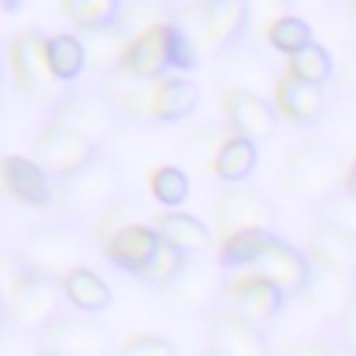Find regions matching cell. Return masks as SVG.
I'll return each mask as SVG.
<instances>
[{"mask_svg":"<svg viewBox=\"0 0 356 356\" xmlns=\"http://www.w3.org/2000/svg\"><path fill=\"white\" fill-rule=\"evenodd\" d=\"M147 220V209L145 203L136 197V195H128V192H120L95 220H92V236L97 245L111 236L114 231L125 228V225H136V222H145Z\"/></svg>","mask_w":356,"mask_h":356,"instance_id":"33","label":"cell"},{"mask_svg":"<svg viewBox=\"0 0 356 356\" xmlns=\"http://www.w3.org/2000/svg\"><path fill=\"white\" fill-rule=\"evenodd\" d=\"M286 300L289 298L278 286H273L261 275L245 273L239 278H228L225 281L217 309H225V312H231V314L264 328L267 323L281 317Z\"/></svg>","mask_w":356,"mask_h":356,"instance_id":"13","label":"cell"},{"mask_svg":"<svg viewBox=\"0 0 356 356\" xmlns=\"http://www.w3.org/2000/svg\"><path fill=\"white\" fill-rule=\"evenodd\" d=\"M323 337H325V356H350V353H348V350L334 339V334H331L328 328H325V334H323Z\"/></svg>","mask_w":356,"mask_h":356,"instance_id":"47","label":"cell"},{"mask_svg":"<svg viewBox=\"0 0 356 356\" xmlns=\"http://www.w3.org/2000/svg\"><path fill=\"white\" fill-rule=\"evenodd\" d=\"M47 120H56L100 145L120 125L97 83H67L47 106Z\"/></svg>","mask_w":356,"mask_h":356,"instance_id":"7","label":"cell"},{"mask_svg":"<svg viewBox=\"0 0 356 356\" xmlns=\"http://www.w3.org/2000/svg\"><path fill=\"white\" fill-rule=\"evenodd\" d=\"M122 0H61L67 19L78 31H95L117 22Z\"/></svg>","mask_w":356,"mask_h":356,"instance_id":"36","label":"cell"},{"mask_svg":"<svg viewBox=\"0 0 356 356\" xmlns=\"http://www.w3.org/2000/svg\"><path fill=\"white\" fill-rule=\"evenodd\" d=\"M44 42H47V33L39 28L19 31L8 42V64H11V75H14L19 95L47 111V106L58 97L64 86L47 70Z\"/></svg>","mask_w":356,"mask_h":356,"instance_id":"9","label":"cell"},{"mask_svg":"<svg viewBox=\"0 0 356 356\" xmlns=\"http://www.w3.org/2000/svg\"><path fill=\"white\" fill-rule=\"evenodd\" d=\"M25 6H28V0H0V11H3V14H8V17L19 14Z\"/></svg>","mask_w":356,"mask_h":356,"instance_id":"49","label":"cell"},{"mask_svg":"<svg viewBox=\"0 0 356 356\" xmlns=\"http://www.w3.org/2000/svg\"><path fill=\"white\" fill-rule=\"evenodd\" d=\"M172 17H175V6L167 0H122L114 25L131 42L134 36H139L156 25L172 22Z\"/></svg>","mask_w":356,"mask_h":356,"instance_id":"32","label":"cell"},{"mask_svg":"<svg viewBox=\"0 0 356 356\" xmlns=\"http://www.w3.org/2000/svg\"><path fill=\"white\" fill-rule=\"evenodd\" d=\"M353 286H356V281H350V278L339 275L337 270L309 259V278H306V286H303L300 295H306V300L323 314V320L328 325L348 306V300L353 295Z\"/></svg>","mask_w":356,"mask_h":356,"instance_id":"22","label":"cell"},{"mask_svg":"<svg viewBox=\"0 0 356 356\" xmlns=\"http://www.w3.org/2000/svg\"><path fill=\"white\" fill-rule=\"evenodd\" d=\"M342 189L356 195V159L348 161V170H345V178H342Z\"/></svg>","mask_w":356,"mask_h":356,"instance_id":"48","label":"cell"},{"mask_svg":"<svg viewBox=\"0 0 356 356\" xmlns=\"http://www.w3.org/2000/svg\"><path fill=\"white\" fill-rule=\"evenodd\" d=\"M6 195H3V156H0V200H3Z\"/></svg>","mask_w":356,"mask_h":356,"instance_id":"52","label":"cell"},{"mask_svg":"<svg viewBox=\"0 0 356 356\" xmlns=\"http://www.w3.org/2000/svg\"><path fill=\"white\" fill-rule=\"evenodd\" d=\"M167 61H170V70H175V75H189L200 67V53L184 36V31L175 28L172 22L167 25Z\"/></svg>","mask_w":356,"mask_h":356,"instance_id":"40","label":"cell"},{"mask_svg":"<svg viewBox=\"0 0 356 356\" xmlns=\"http://www.w3.org/2000/svg\"><path fill=\"white\" fill-rule=\"evenodd\" d=\"M8 325L19 334L36 337L64 306L61 284L58 278L33 275V273H17L8 292Z\"/></svg>","mask_w":356,"mask_h":356,"instance_id":"8","label":"cell"},{"mask_svg":"<svg viewBox=\"0 0 356 356\" xmlns=\"http://www.w3.org/2000/svg\"><path fill=\"white\" fill-rule=\"evenodd\" d=\"M284 72H286V75H292V78H300V81H309V83L325 86V83H331V81H334L337 64H334L331 53H328L320 42H309V44H306V47H300L298 53L286 56Z\"/></svg>","mask_w":356,"mask_h":356,"instance_id":"34","label":"cell"},{"mask_svg":"<svg viewBox=\"0 0 356 356\" xmlns=\"http://www.w3.org/2000/svg\"><path fill=\"white\" fill-rule=\"evenodd\" d=\"M122 192V170L114 156L100 150L75 172L53 181V209L61 220L83 225L95 220Z\"/></svg>","mask_w":356,"mask_h":356,"instance_id":"2","label":"cell"},{"mask_svg":"<svg viewBox=\"0 0 356 356\" xmlns=\"http://www.w3.org/2000/svg\"><path fill=\"white\" fill-rule=\"evenodd\" d=\"M259 164V145L245 136H228L211 161V172L225 184H245Z\"/></svg>","mask_w":356,"mask_h":356,"instance_id":"28","label":"cell"},{"mask_svg":"<svg viewBox=\"0 0 356 356\" xmlns=\"http://www.w3.org/2000/svg\"><path fill=\"white\" fill-rule=\"evenodd\" d=\"M334 0H284L286 11H298V14H323L331 8Z\"/></svg>","mask_w":356,"mask_h":356,"instance_id":"46","label":"cell"},{"mask_svg":"<svg viewBox=\"0 0 356 356\" xmlns=\"http://www.w3.org/2000/svg\"><path fill=\"white\" fill-rule=\"evenodd\" d=\"M248 273L261 275L264 281L278 286L286 298H298L309 278V256H306V250L295 248L292 242H286L275 234L267 242V248L256 256V261L250 264Z\"/></svg>","mask_w":356,"mask_h":356,"instance_id":"15","label":"cell"},{"mask_svg":"<svg viewBox=\"0 0 356 356\" xmlns=\"http://www.w3.org/2000/svg\"><path fill=\"white\" fill-rule=\"evenodd\" d=\"M214 222L220 236L242 231V228H270L275 231L278 222V209L273 203V197L253 186V184H231L225 189H220L217 200H214Z\"/></svg>","mask_w":356,"mask_h":356,"instance_id":"12","label":"cell"},{"mask_svg":"<svg viewBox=\"0 0 356 356\" xmlns=\"http://www.w3.org/2000/svg\"><path fill=\"white\" fill-rule=\"evenodd\" d=\"M120 356H178V348L161 334H136L125 339Z\"/></svg>","mask_w":356,"mask_h":356,"instance_id":"41","label":"cell"},{"mask_svg":"<svg viewBox=\"0 0 356 356\" xmlns=\"http://www.w3.org/2000/svg\"><path fill=\"white\" fill-rule=\"evenodd\" d=\"M86 253L89 231L61 217L28 225L8 250L17 273H33L47 278H61L72 267H81Z\"/></svg>","mask_w":356,"mask_h":356,"instance_id":"1","label":"cell"},{"mask_svg":"<svg viewBox=\"0 0 356 356\" xmlns=\"http://www.w3.org/2000/svg\"><path fill=\"white\" fill-rule=\"evenodd\" d=\"M222 114L234 136H245L256 145L270 142L278 131V111L264 95L228 89L222 92Z\"/></svg>","mask_w":356,"mask_h":356,"instance_id":"16","label":"cell"},{"mask_svg":"<svg viewBox=\"0 0 356 356\" xmlns=\"http://www.w3.org/2000/svg\"><path fill=\"white\" fill-rule=\"evenodd\" d=\"M0 89H3V53H0Z\"/></svg>","mask_w":356,"mask_h":356,"instance_id":"55","label":"cell"},{"mask_svg":"<svg viewBox=\"0 0 356 356\" xmlns=\"http://www.w3.org/2000/svg\"><path fill=\"white\" fill-rule=\"evenodd\" d=\"M78 39L83 44L86 70H92L97 78L122 61V53L128 44V39L122 36V31L117 25H106V28H95V31H78Z\"/></svg>","mask_w":356,"mask_h":356,"instance_id":"29","label":"cell"},{"mask_svg":"<svg viewBox=\"0 0 356 356\" xmlns=\"http://www.w3.org/2000/svg\"><path fill=\"white\" fill-rule=\"evenodd\" d=\"M159 245V234L153 231L150 222H136V225H125L120 231H114L111 236H106L100 242V250H103V259L120 270V273H128V275H139V270L147 264V259L153 256Z\"/></svg>","mask_w":356,"mask_h":356,"instance_id":"20","label":"cell"},{"mask_svg":"<svg viewBox=\"0 0 356 356\" xmlns=\"http://www.w3.org/2000/svg\"><path fill=\"white\" fill-rule=\"evenodd\" d=\"M36 348L56 356H108L111 328L97 320V314H83L75 309H61L36 337Z\"/></svg>","mask_w":356,"mask_h":356,"instance_id":"6","label":"cell"},{"mask_svg":"<svg viewBox=\"0 0 356 356\" xmlns=\"http://www.w3.org/2000/svg\"><path fill=\"white\" fill-rule=\"evenodd\" d=\"M211 356H270V337L225 309L209 312V348Z\"/></svg>","mask_w":356,"mask_h":356,"instance_id":"17","label":"cell"},{"mask_svg":"<svg viewBox=\"0 0 356 356\" xmlns=\"http://www.w3.org/2000/svg\"><path fill=\"white\" fill-rule=\"evenodd\" d=\"M6 328H8V300H6V292L0 289V337Z\"/></svg>","mask_w":356,"mask_h":356,"instance_id":"50","label":"cell"},{"mask_svg":"<svg viewBox=\"0 0 356 356\" xmlns=\"http://www.w3.org/2000/svg\"><path fill=\"white\" fill-rule=\"evenodd\" d=\"M334 81H337L339 92H342L348 100L356 103V42L345 50V56H342V61H339V67H337V72H334Z\"/></svg>","mask_w":356,"mask_h":356,"instance_id":"44","label":"cell"},{"mask_svg":"<svg viewBox=\"0 0 356 356\" xmlns=\"http://www.w3.org/2000/svg\"><path fill=\"white\" fill-rule=\"evenodd\" d=\"M273 106L289 122L300 128H314L325 114V89L281 72L273 86Z\"/></svg>","mask_w":356,"mask_h":356,"instance_id":"19","label":"cell"},{"mask_svg":"<svg viewBox=\"0 0 356 356\" xmlns=\"http://www.w3.org/2000/svg\"><path fill=\"white\" fill-rule=\"evenodd\" d=\"M58 284H61L64 303L75 312H83V314H103L114 300L108 284L86 264L72 267L70 273H64L58 278Z\"/></svg>","mask_w":356,"mask_h":356,"instance_id":"26","label":"cell"},{"mask_svg":"<svg viewBox=\"0 0 356 356\" xmlns=\"http://www.w3.org/2000/svg\"><path fill=\"white\" fill-rule=\"evenodd\" d=\"M100 150H106L100 142L56 122V120H47L36 136L31 139V159L53 178H64L70 172H75L78 167H83L86 161H92Z\"/></svg>","mask_w":356,"mask_h":356,"instance_id":"10","label":"cell"},{"mask_svg":"<svg viewBox=\"0 0 356 356\" xmlns=\"http://www.w3.org/2000/svg\"><path fill=\"white\" fill-rule=\"evenodd\" d=\"M172 25L184 31L200 56H217L250 33L245 0H195L175 6Z\"/></svg>","mask_w":356,"mask_h":356,"instance_id":"4","label":"cell"},{"mask_svg":"<svg viewBox=\"0 0 356 356\" xmlns=\"http://www.w3.org/2000/svg\"><path fill=\"white\" fill-rule=\"evenodd\" d=\"M3 195L28 209H53V178L22 153L3 156Z\"/></svg>","mask_w":356,"mask_h":356,"instance_id":"18","label":"cell"},{"mask_svg":"<svg viewBox=\"0 0 356 356\" xmlns=\"http://www.w3.org/2000/svg\"><path fill=\"white\" fill-rule=\"evenodd\" d=\"M325 328L334 334V339H337L350 356H356V286H353V295H350L348 306L342 309V314H339L334 323H328Z\"/></svg>","mask_w":356,"mask_h":356,"instance_id":"42","label":"cell"},{"mask_svg":"<svg viewBox=\"0 0 356 356\" xmlns=\"http://www.w3.org/2000/svg\"><path fill=\"white\" fill-rule=\"evenodd\" d=\"M348 22H350V31L356 33V0H348Z\"/></svg>","mask_w":356,"mask_h":356,"instance_id":"51","label":"cell"},{"mask_svg":"<svg viewBox=\"0 0 356 356\" xmlns=\"http://www.w3.org/2000/svg\"><path fill=\"white\" fill-rule=\"evenodd\" d=\"M192 356H211V353H209V350H203V353H192Z\"/></svg>","mask_w":356,"mask_h":356,"instance_id":"56","label":"cell"},{"mask_svg":"<svg viewBox=\"0 0 356 356\" xmlns=\"http://www.w3.org/2000/svg\"><path fill=\"white\" fill-rule=\"evenodd\" d=\"M273 236H275V231H270V228H242V231L225 234L220 239V248H217L214 259L228 275L236 273V270H250V264L267 248V242Z\"/></svg>","mask_w":356,"mask_h":356,"instance_id":"27","label":"cell"},{"mask_svg":"<svg viewBox=\"0 0 356 356\" xmlns=\"http://www.w3.org/2000/svg\"><path fill=\"white\" fill-rule=\"evenodd\" d=\"M264 39H267V44H270L275 53L292 56V53H298L300 47H306L309 42H314V31H312V25H309L300 14L286 11V14L275 17V19L264 28Z\"/></svg>","mask_w":356,"mask_h":356,"instance_id":"35","label":"cell"},{"mask_svg":"<svg viewBox=\"0 0 356 356\" xmlns=\"http://www.w3.org/2000/svg\"><path fill=\"white\" fill-rule=\"evenodd\" d=\"M170 25V22H167ZM167 25H156L139 36H134L125 44L122 53V67L142 78V81H159L170 75V61H167Z\"/></svg>","mask_w":356,"mask_h":356,"instance_id":"23","label":"cell"},{"mask_svg":"<svg viewBox=\"0 0 356 356\" xmlns=\"http://www.w3.org/2000/svg\"><path fill=\"white\" fill-rule=\"evenodd\" d=\"M228 136H231V131L225 122L209 120L186 134V139L181 142V159L197 172H211V161Z\"/></svg>","mask_w":356,"mask_h":356,"instance_id":"31","label":"cell"},{"mask_svg":"<svg viewBox=\"0 0 356 356\" xmlns=\"http://www.w3.org/2000/svg\"><path fill=\"white\" fill-rule=\"evenodd\" d=\"M281 356H325V337H300L286 345Z\"/></svg>","mask_w":356,"mask_h":356,"instance_id":"45","label":"cell"},{"mask_svg":"<svg viewBox=\"0 0 356 356\" xmlns=\"http://www.w3.org/2000/svg\"><path fill=\"white\" fill-rule=\"evenodd\" d=\"M167 3H172V6H186V3H195V0H167Z\"/></svg>","mask_w":356,"mask_h":356,"instance_id":"54","label":"cell"},{"mask_svg":"<svg viewBox=\"0 0 356 356\" xmlns=\"http://www.w3.org/2000/svg\"><path fill=\"white\" fill-rule=\"evenodd\" d=\"M306 256L356 281V236L353 234L314 220L306 234Z\"/></svg>","mask_w":356,"mask_h":356,"instance_id":"21","label":"cell"},{"mask_svg":"<svg viewBox=\"0 0 356 356\" xmlns=\"http://www.w3.org/2000/svg\"><path fill=\"white\" fill-rule=\"evenodd\" d=\"M200 103V83L189 75H164L153 86L150 117L153 122H178L186 120Z\"/></svg>","mask_w":356,"mask_h":356,"instance_id":"24","label":"cell"},{"mask_svg":"<svg viewBox=\"0 0 356 356\" xmlns=\"http://www.w3.org/2000/svg\"><path fill=\"white\" fill-rule=\"evenodd\" d=\"M97 86L103 92V97L108 100L117 122H128V125H153L150 117V100H153V86L156 81H142L136 75H131L122 64H117L114 70H108L106 75L97 78Z\"/></svg>","mask_w":356,"mask_h":356,"instance_id":"14","label":"cell"},{"mask_svg":"<svg viewBox=\"0 0 356 356\" xmlns=\"http://www.w3.org/2000/svg\"><path fill=\"white\" fill-rule=\"evenodd\" d=\"M153 231L159 234L161 242L172 245L175 250H181L184 256H197V253H206L209 245H211V231L206 222H200L195 214H186V211H178V209H170V211H161L159 217H153Z\"/></svg>","mask_w":356,"mask_h":356,"instance_id":"25","label":"cell"},{"mask_svg":"<svg viewBox=\"0 0 356 356\" xmlns=\"http://www.w3.org/2000/svg\"><path fill=\"white\" fill-rule=\"evenodd\" d=\"M0 125H3V103H0Z\"/></svg>","mask_w":356,"mask_h":356,"instance_id":"57","label":"cell"},{"mask_svg":"<svg viewBox=\"0 0 356 356\" xmlns=\"http://www.w3.org/2000/svg\"><path fill=\"white\" fill-rule=\"evenodd\" d=\"M312 209H314V220L337 225V228L356 236V195H350L345 189H337Z\"/></svg>","mask_w":356,"mask_h":356,"instance_id":"39","label":"cell"},{"mask_svg":"<svg viewBox=\"0 0 356 356\" xmlns=\"http://www.w3.org/2000/svg\"><path fill=\"white\" fill-rule=\"evenodd\" d=\"M150 195L167 211L178 209L189 197V175L175 164H161L150 172Z\"/></svg>","mask_w":356,"mask_h":356,"instance_id":"37","label":"cell"},{"mask_svg":"<svg viewBox=\"0 0 356 356\" xmlns=\"http://www.w3.org/2000/svg\"><path fill=\"white\" fill-rule=\"evenodd\" d=\"M225 281H228V273L217 264V259L197 253L184 259L175 278L164 289H159V295L170 306V312L181 317L209 314L217 309Z\"/></svg>","mask_w":356,"mask_h":356,"instance_id":"5","label":"cell"},{"mask_svg":"<svg viewBox=\"0 0 356 356\" xmlns=\"http://www.w3.org/2000/svg\"><path fill=\"white\" fill-rule=\"evenodd\" d=\"M184 253L181 250H175L172 245H167V242H161L159 239V245H156V250H153V256L147 259V264L139 270V281L147 286V289H164L172 278H175V273L181 270V264H184Z\"/></svg>","mask_w":356,"mask_h":356,"instance_id":"38","label":"cell"},{"mask_svg":"<svg viewBox=\"0 0 356 356\" xmlns=\"http://www.w3.org/2000/svg\"><path fill=\"white\" fill-rule=\"evenodd\" d=\"M217 67H214V81L220 86V92L236 89V92H253V95H264L273 92L275 81H278V67L273 64V58L250 44V42H239L222 53L214 56Z\"/></svg>","mask_w":356,"mask_h":356,"instance_id":"11","label":"cell"},{"mask_svg":"<svg viewBox=\"0 0 356 356\" xmlns=\"http://www.w3.org/2000/svg\"><path fill=\"white\" fill-rule=\"evenodd\" d=\"M245 6H248V17H250V31L253 28L264 31L275 17L286 14L284 0H245Z\"/></svg>","mask_w":356,"mask_h":356,"instance_id":"43","label":"cell"},{"mask_svg":"<svg viewBox=\"0 0 356 356\" xmlns=\"http://www.w3.org/2000/svg\"><path fill=\"white\" fill-rule=\"evenodd\" d=\"M33 356H56V353H50V350H44V348H36Z\"/></svg>","mask_w":356,"mask_h":356,"instance_id":"53","label":"cell"},{"mask_svg":"<svg viewBox=\"0 0 356 356\" xmlns=\"http://www.w3.org/2000/svg\"><path fill=\"white\" fill-rule=\"evenodd\" d=\"M44 58H47V70L50 75L67 86V83H78V78L86 72V58H83V44L78 39V33H53L44 42Z\"/></svg>","mask_w":356,"mask_h":356,"instance_id":"30","label":"cell"},{"mask_svg":"<svg viewBox=\"0 0 356 356\" xmlns=\"http://www.w3.org/2000/svg\"><path fill=\"white\" fill-rule=\"evenodd\" d=\"M345 170H348L345 150L334 142L314 139L286 153L278 178L286 195H292L300 203L317 206L323 197L342 189Z\"/></svg>","mask_w":356,"mask_h":356,"instance_id":"3","label":"cell"},{"mask_svg":"<svg viewBox=\"0 0 356 356\" xmlns=\"http://www.w3.org/2000/svg\"><path fill=\"white\" fill-rule=\"evenodd\" d=\"M0 228H3V222H0Z\"/></svg>","mask_w":356,"mask_h":356,"instance_id":"58","label":"cell"}]
</instances>
